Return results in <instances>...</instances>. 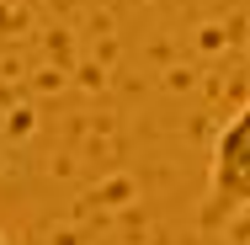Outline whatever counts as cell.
I'll list each match as a JSON object with an SVG mask.
<instances>
[{
  "mask_svg": "<svg viewBox=\"0 0 250 245\" xmlns=\"http://www.w3.org/2000/svg\"><path fill=\"white\" fill-rule=\"evenodd\" d=\"M250 213V101L218 128L213 155H208V187H202L197 229L218 235L229 224H240Z\"/></svg>",
  "mask_w": 250,
  "mask_h": 245,
  "instance_id": "6da1fadb",
  "label": "cell"
},
{
  "mask_svg": "<svg viewBox=\"0 0 250 245\" xmlns=\"http://www.w3.org/2000/svg\"><path fill=\"white\" fill-rule=\"evenodd\" d=\"M0 245H11V235H5V229H0Z\"/></svg>",
  "mask_w": 250,
  "mask_h": 245,
  "instance_id": "7a4b0ae2",
  "label": "cell"
}]
</instances>
